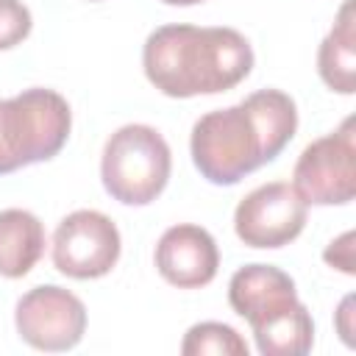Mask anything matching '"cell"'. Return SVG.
<instances>
[{
    "label": "cell",
    "mask_w": 356,
    "mask_h": 356,
    "mask_svg": "<svg viewBox=\"0 0 356 356\" xmlns=\"http://www.w3.org/2000/svg\"><path fill=\"white\" fill-rule=\"evenodd\" d=\"M170 145L150 125H122L103 147L100 178L106 192L125 206L153 203L170 181Z\"/></svg>",
    "instance_id": "cell-4"
},
{
    "label": "cell",
    "mask_w": 356,
    "mask_h": 356,
    "mask_svg": "<svg viewBox=\"0 0 356 356\" xmlns=\"http://www.w3.org/2000/svg\"><path fill=\"white\" fill-rule=\"evenodd\" d=\"M142 67L167 97L217 95L250 75L253 50L234 28L161 25L145 39Z\"/></svg>",
    "instance_id": "cell-2"
},
{
    "label": "cell",
    "mask_w": 356,
    "mask_h": 356,
    "mask_svg": "<svg viewBox=\"0 0 356 356\" xmlns=\"http://www.w3.org/2000/svg\"><path fill=\"white\" fill-rule=\"evenodd\" d=\"M44 225L33 211L3 209L0 211V275H28L44 253Z\"/></svg>",
    "instance_id": "cell-11"
},
{
    "label": "cell",
    "mask_w": 356,
    "mask_h": 356,
    "mask_svg": "<svg viewBox=\"0 0 356 356\" xmlns=\"http://www.w3.org/2000/svg\"><path fill=\"white\" fill-rule=\"evenodd\" d=\"M317 72L331 92L353 95L356 92V17L353 0L339 6L337 22L317 50Z\"/></svg>",
    "instance_id": "cell-12"
},
{
    "label": "cell",
    "mask_w": 356,
    "mask_h": 356,
    "mask_svg": "<svg viewBox=\"0 0 356 356\" xmlns=\"http://www.w3.org/2000/svg\"><path fill=\"white\" fill-rule=\"evenodd\" d=\"M295 192L314 206H342L356 195V134L353 117L337 131L303 147L292 170Z\"/></svg>",
    "instance_id": "cell-5"
},
{
    "label": "cell",
    "mask_w": 356,
    "mask_h": 356,
    "mask_svg": "<svg viewBox=\"0 0 356 356\" xmlns=\"http://www.w3.org/2000/svg\"><path fill=\"white\" fill-rule=\"evenodd\" d=\"M122 250L120 231L111 217L95 209L67 214L53 234V264L61 275L89 281L114 270Z\"/></svg>",
    "instance_id": "cell-6"
},
{
    "label": "cell",
    "mask_w": 356,
    "mask_h": 356,
    "mask_svg": "<svg viewBox=\"0 0 356 356\" xmlns=\"http://www.w3.org/2000/svg\"><path fill=\"white\" fill-rule=\"evenodd\" d=\"M33 17L22 0H0V50H8L28 39Z\"/></svg>",
    "instance_id": "cell-15"
},
{
    "label": "cell",
    "mask_w": 356,
    "mask_h": 356,
    "mask_svg": "<svg viewBox=\"0 0 356 356\" xmlns=\"http://www.w3.org/2000/svg\"><path fill=\"white\" fill-rule=\"evenodd\" d=\"M184 356H248V342L239 337L236 328L225 323H195L184 342H181Z\"/></svg>",
    "instance_id": "cell-14"
},
{
    "label": "cell",
    "mask_w": 356,
    "mask_h": 356,
    "mask_svg": "<svg viewBox=\"0 0 356 356\" xmlns=\"http://www.w3.org/2000/svg\"><path fill=\"white\" fill-rule=\"evenodd\" d=\"M250 331L259 353L264 356H303L314 345V323L300 300L259 320Z\"/></svg>",
    "instance_id": "cell-13"
},
{
    "label": "cell",
    "mask_w": 356,
    "mask_h": 356,
    "mask_svg": "<svg viewBox=\"0 0 356 356\" xmlns=\"http://www.w3.org/2000/svg\"><path fill=\"white\" fill-rule=\"evenodd\" d=\"M167 6H195V3H203V0H161Z\"/></svg>",
    "instance_id": "cell-18"
},
{
    "label": "cell",
    "mask_w": 356,
    "mask_h": 356,
    "mask_svg": "<svg viewBox=\"0 0 356 356\" xmlns=\"http://www.w3.org/2000/svg\"><path fill=\"white\" fill-rule=\"evenodd\" d=\"M17 334L36 350L58 353L81 342L86 331V306L78 295L58 284L28 289L14 312Z\"/></svg>",
    "instance_id": "cell-7"
},
{
    "label": "cell",
    "mask_w": 356,
    "mask_h": 356,
    "mask_svg": "<svg viewBox=\"0 0 356 356\" xmlns=\"http://www.w3.org/2000/svg\"><path fill=\"white\" fill-rule=\"evenodd\" d=\"M323 259H325L328 264L339 267L342 273L353 275V273H356V267H353V231H345L337 242H331V245L325 248Z\"/></svg>",
    "instance_id": "cell-16"
},
{
    "label": "cell",
    "mask_w": 356,
    "mask_h": 356,
    "mask_svg": "<svg viewBox=\"0 0 356 356\" xmlns=\"http://www.w3.org/2000/svg\"><path fill=\"white\" fill-rule=\"evenodd\" d=\"M70 103L44 86L0 100V175L53 159L70 136Z\"/></svg>",
    "instance_id": "cell-3"
},
{
    "label": "cell",
    "mask_w": 356,
    "mask_h": 356,
    "mask_svg": "<svg viewBox=\"0 0 356 356\" xmlns=\"http://www.w3.org/2000/svg\"><path fill=\"white\" fill-rule=\"evenodd\" d=\"M298 131V106L281 89H259L242 103L203 114L192 125V161L197 172L234 186L281 156Z\"/></svg>",
    "instance_id": "cell-1"
},
{
    "label": "cell",
    "mask_w": 356,
    "mask_h": 356,
    "mask_svg": "<svg viewBox=\"0 0 356 356\" xmlns=\"http://www.w3.org/2000/svg\"><path fill=\"white\" fill-rule=\"evenodd\" d=\"M309 203L284 181L248 192L234 211V231L248 248H284L300 236Z\"/></svg>",
    "instance_id": "cell-8"
},
{
    "label": "cell",
    "mask_w": 356,
    "mask_h": 356,
    "mask_svg": "<svg viewBox=\"0 0 356 356\" xmlns=\"http://www.w3.org/2000/svg\"><path fill=\"white\" fill-rule=\"evenodd\" d=\"M220 267V250L214 236L192 222L172 225L156 245L159 275L178 289H200L214 281Z\"/></svg>",
    "instance_id": "cell-9"
},
{
    "label": "cell",
    "mask_w": 356,
    "mask_h": 356,
    "mask_svg": "<svg viewBox=\"0 0 356 356\" xmlns=\"http://www.w3.org/2000/svg\"><path fill=\"white\" fill-rule=\"evenodd\" d=\"M350 306H353V295H348L342 303H339V312H337V328H339V334H342V339L348 342V345H353V328H350Z\"/></svg>",
    "instance_id": "cell-17"
},
{
    "label": "cell",
    "mask_w": 356,
    "mask_h": 356,
    "mask_svg": "<svg viewBox=\"0 0 356 356\" xmlns=\"http://www.w3.org/2000/svg\"><path fill=\"white\" fill-rule=\"evenodd\" d=\"M228 303L239 317L248 320V325H256L259 320L298 303V289L281 267L245 264L231 275Z\"/></svg>",
    "instance_id": "cell-10"
}]
</instances>
